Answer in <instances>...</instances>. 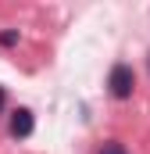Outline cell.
<instances>
[{
	"label": "cell",
	"instance_id": "obj_1",
	"mask_svg": "<svg viewBox=\"0 0 150 154\" xmlns=\"http://www.w3.org/2000/svg\"><path fill=\"white\" fill-rule=\"evenodd\" d=\"M107 86H111V97L129 100V97H132V86H136V72H132L129 65H114L111 75H107Z\"/></svg>",
	"mask_w": 150,
	"mask_h": 154
},
{
	"label": "cell",
	"instance_id": "obj_2",
	"mask_svg": "<svg viewBox=\"0 0 150 154\" xmlns=\"http://www.w3.org/2000/svg\"><path fill=\"white\" fill-rule=\"evenodd\" d=\"M32 129H36V118H32L29 108H18V111L11 115V136L25 140V136H32Z\"/></svg>",
	"mask_w": 150,
	"mask_h": 154
},
{
	"label": "cell",
	"instance_id": "obj_3",
	"mask_svg": "<svg viewBox=\"0 0 150 154\" xmlns=\"http://www.w3.org/2000/svg\"><path fill=\"white\" fill-rule=\"evenodd\" d=\"M100 154H125V147H122L118 140H107V143L100 147Z\"/></svg>",
	"mask_w": 150,
	"mask_h": 154
},
{
	"label": "cell",
	"instance_id": "obj_4",
	"mask_svg": "<svg viewBox=\"0 0 150 154\" xmlns=\"http://www.w3.org/2000/svg\"><path fill=\"white\" fill-rule=\"evenodd\" d=\"M0 43H4V47H14V43H18V32H11V29L0 32Z\"/></svg>",
	"mask_w": 150,
	"mask_h": 154
},
{
	"label": "cell",
	"instance_id": "obj_5",
	"mask_svg": "<svg viewBox=\"0 0 150 154\" xmlns=\"http://www.w3.org/2000/svg\"><path fill=\"white\" fill-rule=\"evenodd\" d=\"M4 104H7V93H4V86H0V111H4Z\"/></svg>",
	"mask_w": 150,
	"mask_h": 154
}]
</instances>
